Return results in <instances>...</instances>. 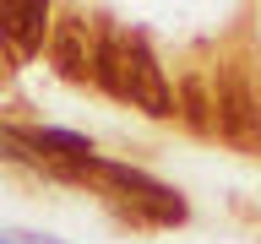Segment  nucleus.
I'll return each instance as SVG.
<instances>
[{"label":"nucleus","instance_id":"nucleus-1","mask_svg":"<svg viewBox=\"0 0 261 244\" xmlns=\"http://www.w3.org/2000/svg\"><path fill=\"white\" fill-rule=\"evenodd\" d=\"M120 103H136V109L152 114V119H169V114H174V93H169V81H163V65H158V54L147 49V38H136V33H125Z\"/></svg>","mask_w":261,"mask_h":244},{"label":"nucleus","instance_id":"nucleus-2","mask_svg":"<svg viewBox=\"0 0 261 244\" xmlns=\"http://www.w3.org/2000/svg\"><path fill=\"white\" fill-rule=\"evenodd\" d=\"M218 136H223L234 152L245 158H261V98L250 93V81L228 65L223 76H218Z\"/></svg>","mask_w":261,"mask_h":244},{"label":"nucleus","instance_id":"nucleus-3","mask_svg":"<svg viewBox=\"0 0 261 244\" xmlns=\"http://www.w3.org/2000/svg\"><path fill=\"white\" fill-rule=\"evenodd\" d=\"M98 38H103V27H93L82 11H60L55 27H49V60H55V71L65 81H87L93 65H98Z\"/></svg>","mask_w":261,"mask_h":244},{"label":"nucleus","instance_id":"nucleus-4","mask_svg":"<svg viewBox=\"0 0 261 244\" xmlns=\"http://www.w3.org/2000/svg\"><path fill=\"white\" fill-rule=\"evenodd\" d=\"M93 174H103L120 195H130V206L142 211L147 223H163V228H169V223H185V201H179L169 185L147 179L142 168H125V163H103V158H98V163H93Z\"/></svg>","mask_w":261,"mask_h":244},{"label":"nucleus","instance_id":"nucleus-5","mask_svg":"<svg viewBox=\"0 0 261 244\" xmlns=\"http://www.w3.org/2000/svg\"><path fill=\"white\" fill-rule=\"evenodd\" d=\"M49 27H55V16H49L44 0H0V38L16 60H33L44 49Z\"/></svg>","mask_w":261,"mask_h":244},{"label":"nucleus","instance_id":"nucleus-6","mask_svg":"<svg viewBox=\"0 0 261 244\" xmlns=\"http://www.w3.org/2000/svg\"><path fill=\"white\" fill-rule=\"evenodd\" d=\"M179 103H185V125H191L196 136H212V130H218V114H212L218 103L207 98V81L201 76H191L185 87H179Z\"/></svg>","mask_w":261,"mask_h":244}]
</instances>
